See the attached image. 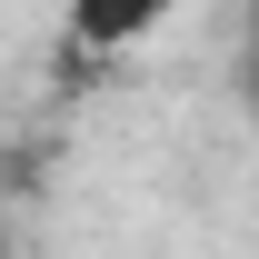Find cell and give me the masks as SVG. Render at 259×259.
Listing matches in <instances>:
<instances>
[{
	"label": "cell",
	"instance_id": "1",
	"mask_svg": "<svg viewBox=\"0 0 259 259\" xmlns=\"http://www.w3.org/2000/svg\"><path fill=\"white\" fill-rule=\"evenodd\" d=\"M169 10H180V0H70V50H80V60H110L130 40H150Z\"/></svg>",
	"mask_w": 259,
	"mask_h": 259
},
{
	"label": "cell",
	"instance_id": "2",
	"mask_svg": "<svg viewBox=\"0 0 259 259\" xmlns=\"http://www.w3.org/2000/svg\"><path fill=\"white\" fill-rule=\"evenodd\" d=\"M239 80H249V100H259V0H249V30H239Z\"/></svg>",
	"mask_w": 259,
	"mask_h": 259
}]
</instances>
